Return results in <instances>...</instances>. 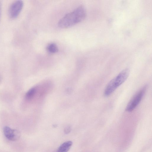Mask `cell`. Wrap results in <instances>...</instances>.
Wrapping results in <instances>:
<instances>
[{
  "instance_id": "obj_2",
  "label": "cell",
  "mask_w": 152,
  "mask_h": 152,
  "mask_svg": "<svg viewBox=\"0 0 152 152\" xmlns=\"http://www.w3.org/2000/svg\"><path fill=\"white\" fill-rule=\"evenodd\" d=\"M129 74V70L126 69L121 72L108 84L104 91L105 96H110L127 79Z\"/></svg>"
},
{
  "instance_id": "obj_6",
  "label": "cell",
  "mask_w": 152,
  "mask_h": 152,
  "mask_svg": "<svg viewBox=\"0 0 152 152\" xmlns=\"http://www.w3.org/2000/svg\"><path fill=\"white\" fill-rule=\"evenodd\" d=\"M72 144V142L70 141L65 142L59 147L57 152H67L70 149Z\"/></svg>"
},
{
  "instance_id": "obj_8",
  "label": "cell",
  "mask_w": 152,
  "mask_h": 152,
  "mask_svg": "<svg viewBox=\"0 0 152 152\" xmlns=\"http://www.w3.org/2000/svg\"><path fill=\"white\" fill-rule=\"evenodd\" d=\"M36 92V89L35 88H32L30 89L27 93L26 97L28 99H31L34 96Z\"/></svg>"
},
{
  "instance_id": "obj_3",
  "label": "cell",
  "mask_w": 152,
  "mask_h": 152,
  "mask_svg": "<svg viewBox=\"0 0 152 152\" xmlns=\"http://www.w3.org/2000/svg\"><path fill=\"white\" fill-rule=\"evenodd\" d=\"M146 87L145 86L141 89L131 99L126 108V112H132L139 104L146 91Z\"/></svg>"
},
{
  "instance_id": "obj_10",
  "label": "cell",
  "mask_w": 152,
  "mask_h": 152,
  "mask_svg": "<svg viewBox=\"0 0 152 152\" xmlns=\"http://www.w3.org/2000/svg\"><path fill=\"white\" fill-rule=\"evenodd\" d=\"M2 9V5L1 2H0V19H1Z\"/></svg>"
},
{
  "instance_id": "obj_7",
  "label": "cell",
  "mask_w": 152,
  "mask_h": 152,
  "mask_svg": "<svg viewBox=\"0 0 152 152\" xmlns=\"http://www.w3.org/2000/svg\"><path fill=\"white\" fill-rule=\"evenodd\" d=\"M48 51L50 53H55L58 51V48L56 44L52 43L49 44L47 47Z\"/></svg>"
},
{
  "instance_id": "obj_4",
  "label": "cell",
  "mask_w": 152,
  "mask_h": 152,
  "mask_svg": "<svg viewBox=\"0 0 152 152\" xmlns=\"http://www.w3.org/2000/svg\"><path fill=\"white\" fill-rule=\"evenodd\" d=\"M23 6V3L21 1H16L10 6L9 13V17L12 19L16 18L19 15Z\"/></svg>"
},
{
  "instance_id": "obj_1",
  "label": "cell",
  "mask_w": 152,
  "mask_h": 152,
  "mask_svg": "<svg viewBox=\"0 0 152 152\" xmlns=\"http://www.w3.org/2000/svg\"><path fill=\"white\" fill-rule=\"evenodd\" d=\"M86 16L85 8L82 6H80L61 18L58 23V26L62 28H70L83 21Z\"/></svg>"
},
{
  "instance_id": "obj_9",
  "label": "cell",
  "mask_w": 152,
  "mask_h": 152,
  "mask_svg": "<svg viewBox=\"0 0 152 152\" xmlns=\"http://www.w3.org/2000/svg\"><path fill=\"white\" fill-rule=\"evenodd\" d=\"M71 130V128L70 126H67L64 130V133L66 134L70 133Z\"/></svg>"
},
{
  "instance_id": "obj_5",
  "label": "cell",
  "mask_w": 152,
  "mask_h": 152,
  "mask_svg": "<svg viewBox=\"0 0 152 152\" xmlns=\"http://www.w3.org/2000/svg\"><path fill=\"white\" fill-rule=\"evenodd\" d=\"M4 132L6 137L9 140L15 141L18 140L21 136L20 132L16 129H12L8 126L4 129Z\"/></svg>"
}]
</instances>
